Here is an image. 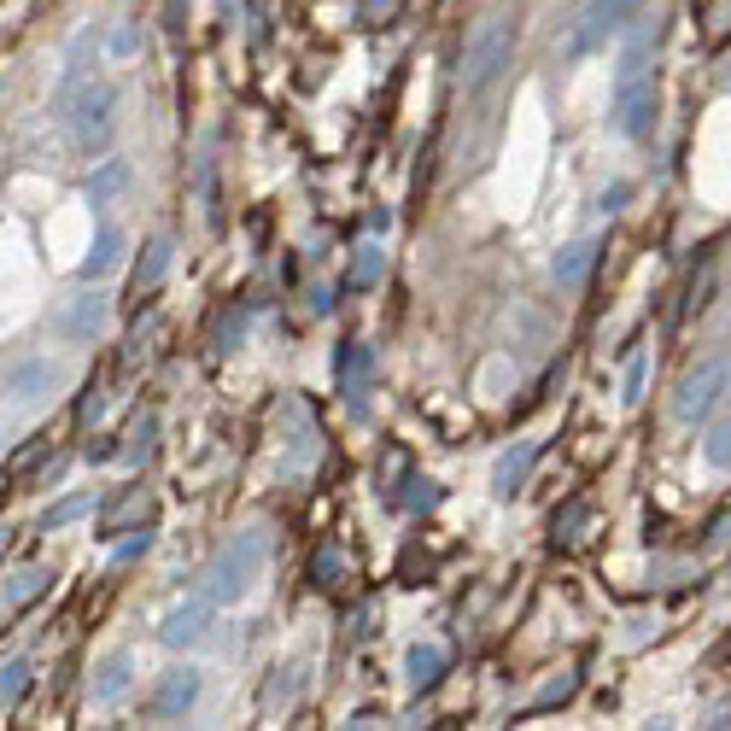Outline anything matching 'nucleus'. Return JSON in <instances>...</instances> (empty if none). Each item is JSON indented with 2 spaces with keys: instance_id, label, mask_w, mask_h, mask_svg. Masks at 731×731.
Listing matches in <instances>:
<instances>
[{
  "instance_id": "4be33fe9",
  "label": "nucleus",
  "mask_w": 731,
  "mask_h": 731,
  "mask_svg": "<svg viewBox=\"0 0 731 731\" xmlns=\"http://www.w3.org/2000/svg\"><path fill=\"white\" fill-rule=\"evenodd\" d=\"M47 580H54L47 568H19V573H7V585H0V603H7V608H24L30 597H42V591H47Z\"/></svg>"
},
{
  "instance_id": "0eeeda50",
  "label": "nucleus",
  "mask_w": 731,
  "mask_h": 731,
  "mask_svg": "<svg viewBox=\"0 0 731 731\" xmlns=\"http://www.w3.org/2000/svg\"><path fill=\"white\" fill-rule=\"evenodd\" d=\"M65 386V363L47 351H30V357H12L7 369H0V393H7V404H42L54 398Z\"/></svg>"
},
{
  "instance_id": "39448f33",
  "label": "nucleus",
  "mask_w": 731,
  "mask_h": 731,
  "mask_svg": "<svg viewBox=\"0 0 731 731\" xmlns=\"http://www.w3.org/2000/svg\"><path fill=\"white\" fill-rule=\"evenodd\" d=\"M726 393H731V357H703V363H696L691 375L678 381V393H673V421L696 428V421H708L713 410H720Z\"/></svg>"
},
{
  "instance_id": "72a5a7b5",
  "label": "nucleus",
  "mask_w": 731,
  "mask_h": 731,
  "mask_svg": "<svg viewBox=\"0 0 731 731\" xmlns=\"http://www.w3.org/2000/svg\"><path fill=\"white\" fill-rule=\"evenodd\" d=\"M147 550H152V533H135L117 544V562H135V556H147Z\"/></svg>"
},
{
  "instance_id": "5701e85b",
  "label": "nucleus",
  "mask_w": 731,
  "mask_h": 731,
  "mask_svg": "<svg viewBox=\"0 0 731 731\" xmlns=\"http://www.w3.org/2000/svg\"><path fill=\"white\" fill-rule=\"evenodd\" d=\"M30 678H36V668H30L24 655H7V661H0V708H19L24 691H30Z\"/></svg>"
},
{
  "instance_id": "f704fd0d",
  "label": "nucleus",
  "mask_w": 731,
  "mask_h": 731,
  "mask_svg": "<svg viewBox=\"0 0 731 731\" xmlns=\"http://www.w3.org/2000/svg\"><path fill=\"white\" fill-rule=\"evenodd\" d=\"M89 463H112V456H124V445H117V439H89Z\"/></svg>"
},
{
  "instance_id": "a211bd4d",
  "label": "nucleus",
  "mask_w": 731,
  "mask_h": 731,
  "mask_svg": "<svg viewBox=\"0 0 731 731\" xmlns=\"http://www.w3.org/2000/svg\"><path fill=\"white\" fill-rule=\"evenodd\" d=\"M170 264H176V241L159 234V241L141 246V264H135V299L141 293H159V281L170 276Z\"/></svg>"
},
{
  "instance_id": "f8f14e48",
  "label": "nucleus",
  "mask_w": 731,
  "mask_h": 731,
  "mask_svg": "<svg viewBox=\"0 0 731 731\" xmlns=\"http://www.w3.org/2000/svg\"><path fill=\"white\" fill-rule=\"evenodd\" d=\"M135 685V650H112V655H100V668H94V708H112V703H124Z\"/></svg>"
},
{
  "instance_id": "c85d7f7f",
  "label": "nucleus",
  "mask_w": 731,
  "mask_h": 731,
  "mask_svg": "<svg viewBox=\"0 0 731 731\" xmlns=\"http://www.w3.org/2000/svg\"><path fill=\"white\" fill-rule=\"evenodd\" d=\"M199 206H206V223L211 229L223 223V211H217V159H211V152L199 159Z\"/></svg>"
},
{
  "instance_id": "58836bf2",
  "label": "nucleus",
  "mask_w": 731,
  "mask_h": 731,
  "mask_svg": "<svg viewBox=\"0 0 731 731\" xmlns=\"http://www.w3.org/2000/svg\"><path fill=\"white\" fill-rule=\"evenodd\" d=\"M7 538H12V533H7V526H0V556H7Z\"/></svg>"
},
{
  "instance_id": "a878e982",
  "label": "nucleus",
  "mask_w": 731,
  "mask_h": 731,
  "mask_svg": "<svg viewBox=\"0 0 731 731\" xmlns=\"http://www.w3.org/2000/svg\"><path fill=\"white\" fill-rule=\"evenodd\" d=\"M89 509H94V498H89V491H71V498H59L54 509H42V533H59V526L82 521Z\"/></svg>"
},
{
  "instance_id": "9b49d317",
  "label": "nucleus",
  "mask_w": 731,
  "mask_h": 731,
  "mask_svg": "<svg viewBox=\"0 0 731 731\" xmlns=\"http://www.w3.org/2000/svg\"><path fill=\"white\" fill-rule=\"evenodd\" d=\"M334 369H339V393H346V410L351 416H363V393H369V381H375V351L363 346V339H346L334 357Z\"/></svg>"
},
{
  "instance_id": "6e6552de",
  "label": "nucleus",
  "mask_w": 731,
  "mask_h": 731,
  "mask_svg": "<svg viewBox=\"0 0 731 731\" xmlns=\"http://www.w3.org/2000/svg\"><path fill=\"white\" fill-rule=\"evenodd\" d=\"M199 691H206V673H199L194 661H176V668H164L159 685H152V696H147V720H152V726L188 720L194 703H199Z\"/></svg>"
},
{
  "instance_id": "f3484780",
  "label": "nucleus",
  "mask_w": 731,
  "mask_h": 731,
  "mask_svg": "<svg viewBox=\"0 0 731 731\" xmlns=\"http://www.w3.org/2000/svg\"><path fill=\"white\" fill-rule=\"evenodd\" d=\"M445 668H451L445 643H410V655H404V685H410V691H433L439 678H445Z\"/></svg>"
},
{
  "instance_id": "b1692460",
  "label": "nucleus",
  "mask_w": 731,
  "mask_h": 731,
  "mask_svg": "<svg viewBox=\"0 0 731 731\" xmlns=\"http://www.w3.org/2000/svg\"><path fill=\"white\" fill-rule=\"evenodd\" d=\"M339 580H346V550H339V544H316V556H311V585H316V591H334Z\"/></svg>"
},
{
  "instance_id": "f257e3e1",
  "label": "nucleus",
  "mask_w": 731,
  "mask_h": 731,
  "mask_svg": "<svg viewBox=\"0 0 731 731\" xmlns=\"http://www.w3.org/2000/svg\"><path fill=\"white\" fill-rule=\"evenodd\" d=\"M54 112H59L65 141H71L77 159H106V152H112V141H117V89L106 77L59 82Z\"/></svg>"
},
{
  "instance_id": "ea45409f",
  "label": "nucleus",
  "mask_w": 731,
  "mask_h": 731,
  "mask_svg": "<svg viewBox=\"0 0 731 731\" xmlns=\"http://www.w3.org/2000/svg\"><path fill=\"white\" fill-rule=\"evenodd\" d=\"M0 445H7V421H0Z\"/></svg>"
},
{
  "instance_id": "7ed1b4c3",
  "label": "nucleus",
  "mask_w": 731,
  "mask_h": 731,
  "mask_svg": "<svg viewBox=\"0 0 731 731\" xmlns=\"http://www.w3.org/2000/svg\"><path fill=\"white\" fill-rule=\"evenodd\" d=\"M515 42H521L515 12H491V19L474 24L468 54H463V89H468V94H486L491 82H498L509 65H515Z\"/></svg>"
},
{
  "instance_id": "f03ea898",
  "label": "nucleus",
  "mask_w": 731,
  "mask_h": 731,
  "mask_svg": "<svg viewBox=\"0 0 731 731\" xmlns=\"http://www.w3.org/2000/svg\"><path fill=\"white\" fill-rule=\"evenodd\" d=\"M269 550H276V538H269V526H241L223 550L206 562V573H199V591L217 603V608H229V603H241L252 585L264 580V568H269Z\"/></svg>"
},
{
  "instance_id": "7c9ffc66",
  "label": "nucleus",
  "mask_w": 731,
  "mask_h": 731,
  "mask_svg": "<svg viewBox=\"0 0 731 731\" xmlns=\"http://www.w3.org/2000/svg\"><path fill=\"white\" fill-rule=\"evenodd\" d=\"M585 521H591V509H585V503H573L568 515H556V544H562V538H580L573 526H585Z\"/></svg>"
},
{
  "instance_id": "c9c22d12",
  "label": "nucleus",
  "mask_w": 731,
  "mask_h": 731,
  "mask_svg": "<svg viewBox=\"0 0 731 731\" xmlns=\"http://www.w3.org/2000/svg\"><path fill=\"white\" fill-rule=\"evenodd\" d=\"M100 404H106V393H100V386H89V398L77 404V428H89V421L100 416Z\"/></svg>"
},
{
  "instance_id": "4468645a",
  "label": "nucleus",
  "mask_w": 731,
  "mask_h": 731,
  "mask_svg": "<svg viewBox=\"0 0 731 731\" xmlns=\"http://www.w3.org/2000/svg\"><path fill=\"white\" fill-rule=\"evenodd\" d=\"M100 54H106V65H135L147 54V30H141V19H112L106 30H100Z\"/></svg>"
},
{
  "instance_id": "412c9836",
  "label": "nucleus",
  "mask_w": 731,
  "mask_h": 731,
  "mask_svg": "<svg viewBox=\"0 0 731 731\" xmlns=\"http://www.w3.org/2000/svg\"><path fill=\"white\" fill-rule=\"evenodd\" d=\"M299 685H304V668H299V661H293V668H276V673H269V685H264V696H258V708H264V713L293 708Z\"/></svg>"
},
{
  "instance_id": "1a4fd4ad",
  "label": "nucleus",
  "mask_w": 731,
  "mask_h": 731,
  "mask_svg": "<svg viewBox=\"0 0 731 731\" xmlns=\"http://www.w3.org/2000/svg\"><path fill=\"white\" fill-rule=\"evenodd\" d=\"M608 124H615L626 141H643V135H650V124H655V71H643V77H615Z\"/></svg>"
},
{
  "instance_id": "423d86ee",
  "label": "nucleus",
  "mask_w": 731,
  "mask_h": 731,
  "mask_svg": "<svg viewBox=\"0 0 731 731\" xmlns=\"http://www.w3.org/2000/svg\"><path fill=\"white\" fill-rule=\"evenodd\" d=\"M643 7H650V0H585L580 19H573V30H568V42H562V54L568 59H591L620 24H633Z\"/></svg>"
},
{
  "instance_id": "ddd939ff",
  "label": "nucleus",
  "mask_w": 731,
  "mask_h": 731,
  "mask_svg": "<svg viewBox=\"0 0 731 731\" xmlns=\"http://www.w3.org/2000/svg\"><path fill=\"white\" fill-rule=\"evenodd\" d=\"M533 463H538V439L509 445L498 463H491V491H498V498H515V491L526 486V474H533Z\"/></svg>"
},
{
  "instance_id": "473e14b6",
  "label": "nucleus",
  "mask_w": 731,
  "mask_h": 731,
  "mask_svg": "<svg viewBox=\"0 0 731 731\" xmlns=\"http://www.w3.org/2000/svg\"><path fill=\"white\" fill-rule=\"evenodd\" d=\"M410 486H416V491H410V509H433L439 498H445V491H439L433 480H410Z\"/></svg>"
},
{
  "instance_id": "bb28decb",
  "label": "nucleus",
  "mask_w": 731,
  "mask_h": 731,
  "mask_svg": "<svg viewBox=\"0 0 731 731\" xmlns=\"http://www.w3.org/2000/svg\"><path fill=\"white\" fill-rule=\"evenodd\" d=\"M124 439H129V445H124L129 463H147V456H152V439H159V416H152V410H147V416H135Z\"/></svg>"
},
{
  "instance_id": "2f4dec72",
  "label": "nucleus",
  "mask_w": 731,
  "mask_h": 731,
  "mask_svg": "<svg viewBox=\"0 0 731 731\" xmlns=\"http://www.w3.org/2000/svg\"><path fill=\"white\" fill-rule=\"evenodd\" d=\"M42 456H47V439H30V445H24L19 456H12V474H30V468L42 463Z\"/></svg>"
},
{
  "instance_id": "2eb2a0df",
  "label": "nucleus",
  "mask_w": 731,
  "mask_h": 731,
  "mask_svg": "<svg viewBox=\"0 0 731 731\" xmlns=\"http://www.w3.org/2000/svg\"><path fill=\"white\" fill-rule=\"evenodd\" d=\"M124 246H129V234L117 229V223H106L94 234V246H89V258L77 264V281H106L117 264H124Z\"/></svg>"
},
{
  "instance_id": "c756f323",
  "label": "nucleus",
  "mask_w": 731,
  "mask_h": 731,
  "mask_svg": "<svg viewBox=\"0 0 731 731\" xmlns=\"http://www.w3.org/2000/svg\"><path fill=\"white\" fill-rule=\"evenodd\" d=\"M573 685H580V678H573V673H562V678H550V685H544V691H538V703H533V708H550V703H562V696H573Z\"/></svg>"
},
{
  "instance_id": "aec40b11",
  "label": "nucleus",
  "mask_w": 731,
  "mask_h": 731,
  "mask_svg": "<svg viewBox=\"0 0 731 731\" xmlns=\"http://www.w3.org/2000/svg\"><path fill=\"white\" fill-rule=\"evenodd\" d=\"M386 276V246L381 241H363L351 252V269H346V287H357V293H363V287H375Z\"/></svg>"
},
{
  "instance_id": "e433bc0d",
  "label": "nucleus",
  "mask_w": 731,
  "mask_h": 731,
  "mask_svg": "<svg viewBox=\"0 0 731 731\" xmlns=\"http://www.w3.org/2000/svg\"><path fill=\"white\" fill-rule=\"evenodd\" d=\"M393 7H398V0H363V7H357V12H363V19H369V24H381V19H386V12H393Z\"/></svg>"
},
{
  "instance_id": "6ab92c4d",
  "label": "nucleus",
  "mask_w": 731,
  "mask_h": 731,
  "mask_svg": "<svg viewBox=\"0 0 731 731\" xmlns=\"http://www.w3.org/2000/svg\"><path fill=\"white\" fill-rule=\"evenodd\" d=\"M591 264H597V241H568V246L550 258V276L562 281V287H580V281L591 276Z\"/></svg>"
},
{
  "instance_id": "9d476101",
  "label": "nucleus",
  "mask_w": 731,
  "mask_h": 731,
  "mask_svg": "<svg viewBox=\"0 0 731 731\" xmlns=\"http://www.w3.org/2000/svg\"><path fill=\"white\" fill-rule=\"evenodd\" d=\"M211 633H217V603L199 591V597L176 603V608L164 615L159 643H170V650H199V643H211Z\"/></svg>"
},
{
  "instance_id": "4c0bfd02",
  "label": "nucleus",
  "mask_w": 731,
  "mask_h": 731,
  "mask_svg": "<svg viewBox=\"0 0 731 731\" xmlns=\"http://www.w3.org/2000/svg\"><path fill=\"white\" fill-rule=\"evenodd\" d=\"M620 199H626V182H615V188H603V211H620Z\"/></svg>"
},
{
  "instance_id": "20e7f679",
  "label": "nucleus",
  "mask_w": 731,
  "mask_h": 731,
  "mask_svg": "<svg viewBox=\"0 0 731 731\" xmlns=\"http://www.w3.org/2000/svg\"><path fill=\"white\" fill-rule=\"evenodd\" d=\"M47 328H54V339H71V346H89V339H100L112 328V293L100 281H82L71 299L54 304V316H47Z\"/></svg>"
},
{
  "instance_id": "393cba45",
  "label": "nucleus",
  "mask_w": 731,
  "mask_h": 731,
  "mask_svg": "<svg viewBox=\"0 0 731 731\" xmlns=\"http://www.w3.org/2000/svg\"><path fill=\"white\" fill-rule=\"evenodd\" d=\"M643 386H650V351H633L626 357V369H620V404L633 410V404H643Z\"/></svg>"
},
{
  "instance_id": "cd10ccee",
  "label": "nucleus",
  "mask_w": 731,
  "mask_h": 731,
  "mask_svg": "<svg viewBox=\"0 0 731 731\" xmlns=\"http://www.w3.org/2000/svg\"><path fill=\"white\" fill-rule=\"evenodd\" d=\"M703 463L713 474H731V421H713V433L703 439Z\"/></svg>"
},
{
  "instance_id": "dca6fc26",
  "label": "nucleus",
  "mask_w": 731,
  "mask_h": 731,
  "mask_svg": "<svg viewBox=\"0 0 731 731\" xmlns=\"http://www.w3.org/2000/svg\"><path fill=\"white\" fill-rule=\"evenodd\" d=\"M129 182H135V176H129V159H100L82 194H89V206H94V211H106V206H117V199L129 194Z\"/></svg>"
},
{
  "instance_id": "a19ab883",
  "label": "nucleus",
  "mask_w": 731,
  "mask_h": 731,
  "mask_svg": "<svg viewBox=\"0 0 731 731\" xmlns=\"http://www.w3.org/2000/svg\"><path fill=\"white\" fill-rule=\"evenodd\" d=\"M726 585H731V573H726Z\"/></svg>"
}]
</instances>
